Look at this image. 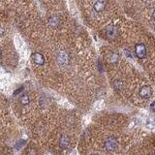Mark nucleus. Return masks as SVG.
Wrapping results in <instances>:
<instances>
[{"mask_svg": "<svg viewBox=\"0 0 155 155\" xmlns=\"http://www.w3.org/2000/svg\"><path fill=\"white\" fill-rule=\"evenodd\" d=\"M117 146H118L117 140L115 139L114 137L108 138L106 141H105V148H106L108 151H114L117 148Z\"/></svg>", "mask_w": 155, "mask_h": 155, "instance_id": "obj_1", "label": "nucleus"}, {"mask_svg": "<svg viewBox=\"0 0 155 155\" xmlns=\"http://www.w3.org/2000/svg\"><path fill=\"white\" fill-rule=\"evenodd\" d=\"M135 54H136L137 57L139 58H144L146 55V48L144 44H137L135 46Z\"/></svg>", "mask_w": 155, "mask_h": 155, "instance_id": "obj_2", "label": "nucleus"}, {"mask_svg": "<svg viewBox=\"0 0 155 155\" xmlns=\"http://www.w3.org/2000/svg\"><path fill=\"white\" fill-rule=\"evenodd\" d=\"M106 6H107V0H97V1L95 2L93 8L95 10V12L101 13L105 10Z\"/></svg>", "mask_w": 155, "mask_h": 155, "instance_id": "obj_3", "label": "nucleus"}, {"mask_svg": "<svg viewBox=\"0 0 155 155\" xmlns=\"http://www.w3.org/2000/svg\"><path fill=\"white\" fill-rule=\"evenodd\" d=\"M32 60L35 64L37 65H44L45 63V57L44 55L40 52H34L32 54Z\"/></svg>", "mask_w": 155, "mask_h": 155, "instance_id": "obj_4", "label": "nucleus"}, {"mask_svg": "<svg viewBox=\"0 0 155 155\" xmlns=\"http://www.w3.org/2000/svg\"><path fill=\"white\" fill-rule=\"evenodd\" d=\"M151 93H152V91H151V88L149 86H147V85H144V86L141 87V89H140V92H139L140 96L141 98H144V99L149 98L151 96Z\"/></svg>", "mask_w": 155, "mask_h": 155, "instance_id": "obj_5", "label": "nucleus"}, {"mask_svg": "<svg viewBox=\"0 0 155 155\" xmlns=\"http://www.w3.org/2000/svg\"><path fill=\"white\" fill-rule=\"evenodd\" d=\"M69 144H70V138H69L67 135L63 134L60 137V140H59V146L64 149V148L68 147Z\"/></svg>", "mask_w": 155, "mask_h": 155, "instance_id": "obj_6", "label": "nucleus"}, {"mask_svg": "<svg viewBox=\"0 0 155 155\" xmlns=\"http://www.w3.org/2000/svg\"><path fill=\"white\" fill-rule=\"evenodd\" d=\"M117 34V28L114 25H110L106 28V35L108 36V38L113 39L114 38Z\"/></svg>", "mask_w": 155, "mask_h": 155, "instance_id": "obj_7", "label": "nucleus"}, {"mask_svg": "<svg viewBox=\"0 0 155 155\" xmlns=\"http://www.w3.org/2000/svg\"><path fill=\"white\" fill-rule=\"evenodd\" d=\"M59 22H60V21H59V18L56 16H52L49 19V24L51 27H57L59 25Z\"/></svg>", "mask_w": 155, "mask_h": 155, "instance_id": "obj_8", "label": "nucleus"}, {"mask_svg": "<svg viewBox=\"0 0 155 155\" xmlns=\"http://www.w3.org/2000/svg\"><path fill=\"white\" fill-rule=\"evenodd\" d=\"M19 102H21V105L26 106V105H28L29 103H30V99H29V96L27 94H24L21 97V99H19Z\"/></svg>", "mask_w": 155, "mask_h": 155, "instance_id": "obj_9", "label": "nucleus"}, {"mask_svg": "<svg viewBox=\"0 0 155 155\" xmlns=\"http://www.w3.org/2000/svg\"><path fill=\"white\" fill-rule=\"evenodd\" d=\"M118 58H119V55H118L117 54H111V58H110V62L111 63H113V64L116 63V62L118 61Z\"/></svg>", "mask_w": 155, "mask_h": 155, "instance_id": "obj_10", "label": "nucleus"}, {"mask_svg": "<svg viewBox=\"0 0 155 155\" xmlns=\"http://www.w3.org/2000/svg\"><path fill=\"white\" fill-rule=\"evenodd\" d=\"M24 144H25V141H24V140L19 141V143L16 144V149H19V148H21L22 146H24Z\"/></svg>", "mask_w": 155, "mask_h": 155, "instance_id": "obj_11", "label": "nucleus"}, {"mask_svg": "<svg viewBox=\"0 0 155 155\" xmlns=\"http://www.w3.org/2000/svg\"><path fill=\"white\" fill-rule=\"evenodd\" d=\"M150 109H151V110H152V111H155V101L152 102V103L150 104Z\"/></svg>", "mask_w": 155, "mask_h": 155, "instance_id": "obj_12", "label": "nucleus"}, {"mask_svg": "<svg viewBox=\"0 0 155 155\" xmlns=\"http://www.w3.org/2000/svg\"><path fill=\"white\" fill-rule=\"evenodd\" d=\"M152 19H153V21H155V9H154V11L152 13Z\"/></svg>", "mask_w": 155, "mask_h": 155, "instance_id": "obj_13", "label": "nucleus"}, {"mask_svg": "<svg viewBox=\"0 0 155 155\" xmlns=\"http://www.w3.org/2000/svg\"><path fill=\"white\" fill-rule=\"evenodd\" d=\"M1 55H2V51H1V49H0V57H1Z\"/></svg>", "mask_w": 155, "mask_h": 155, "instance_id": "obj_14", "label": "nucleus"}, {"mask_svg": "<svg viewBox=\"0 0 155 155\" xmlns=\"http://www.w3.org/2000/svg\"><path fill=\"white\" fill-rule=\"evenodd\" d=\"M91 155H99V154H96V153H93V154H91Z\"/></svg>", "mask_w": 155, "mask_h": 155, "instance_id": "obj_15", "label": "nucleus"}, {"mask_svg": "<svg viewBox=\"0 0 155 155\" xmlns=\"http://www.w3.org/2000/svg\"><path fill=\"white\" fill-rule=\"evenodd\" d=\"M154 155H155V152H154Z\"/></svg>", "mask_w": 155, "mask_h": 155, "instance_id": "obj_16", "label": "nucleus"}]
</instances>
